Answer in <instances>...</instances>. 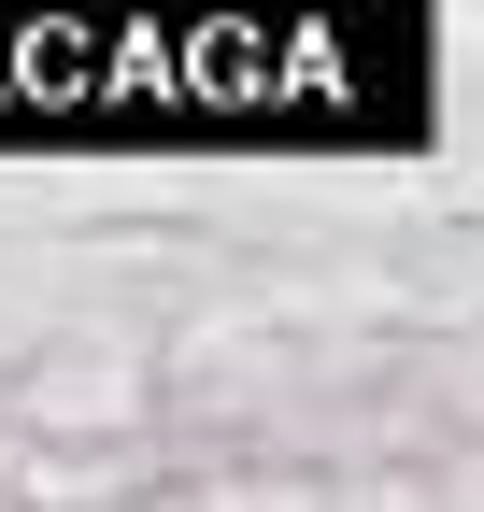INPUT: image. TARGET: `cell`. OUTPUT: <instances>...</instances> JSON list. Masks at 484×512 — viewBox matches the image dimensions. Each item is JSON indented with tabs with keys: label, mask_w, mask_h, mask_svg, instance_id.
<instances>
[{
	"label": "cell",
	"mask_w": 484,
	"mask_h": 512,
	"mask_svg": "<svg viewBox=\"0 0 484 512\" xmlns=\"http://www.w3.org/2000/svg\"><path fill=\"white\" fill-rule=\"evenodd\" d=\"M86 427H143V356L129 342H57L15 384V441H86Z\"/></svg>",
	"instance_id": "cell-1"
}]
</instances>
